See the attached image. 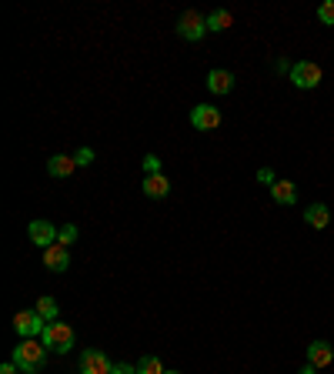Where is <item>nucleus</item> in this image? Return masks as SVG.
<instances>
[{
    "label": "nucleus",
    "mask_w": 334,
    "mask_h": 374,
    "mask_svg": "<svg viewBox=\"0 0 334 374\" xmlns=\"http://www.w3.org/2000/svg\"><path fill=\"white\" fill-rule=\"evenodd\" d=\"M44 357H47V348L40 344V341H33V338H24L20 344L14 348V361L20 371H27V374H37L40 368H44Z\"/></svg>",
    "instance_id": "nucleus-1"
},
{
    "label": "nucleus",
    "mask_w": 334,
    "mask_h": 374,
    "mask_svg": "<svg viewBox=\"0 0 334 374\" xmlns=\"http://www.w3.org/2000/svg\"><path fill=\"white\" fill-rule=\"evenodd\" d=\"M40 344L50 348V351H57V355H67L74 348V327L67 321H47L44 334H40Z\"/></svg>",
    "instance_id": "nucleus-2"
},
{
    "label": "nucleus",
    "mask_w": 334,
    "mask_h": 374,
    "mask_svg": "<svg viewBox=\"0 0 334 374\" xmlns=\"http://www.w3.org/2000/svg\"><path fill=\"white\" fill-rule=\"evenodd\" d=\"M177 34L184 40H200V37L207 34V17L198 14V10H184L181 20H177Z\"/></svg>",
    "instance_id": "nucleus-3"
},
{
    "label": "nucleus",
    "mask_w": 334,
    "mask_h": 374,
    "mask_svg": "<svg viewBox=\"0 0 334 374\" xmlns=\"http://www.w3.org/2000/svg\"><path fill=\"white\" fill-rule=\"evenodd\" d=\"M291 81H294V87H301V90H315V87L321 84V67H317L315 60H298V64L291 67Z\"/></svg>",
    "instance_id": "nucleus-4"
},
{
    "label": "nucleus",
    "mask_w": 334,
    "mask_h": 374,
    "mask_svg": "<svg viewBox=\"0 0 334 374\" xmlns=\"http://www.w3.org/2000/svg\"><path fill=\"white\" fill-rule=\"evenodd\" d=\"M44 318L37 314V311H17L14 314V331L20 338H37V334H44Z\"/></svg>",
    "instance_id": "nucleus-5"
},
{
    "label": "nucleus",
    "mask_w": 334,
    "mask_h": 374,
    "mask_svg": "<svg viewBox=\"0 0 334 374\" xmlns=\"http://www.w3.org/2000/svg\"><path fill=\"white\" fill-rule=\"evenodd\" d=\"M81 374H114V364L104 351H84L81 355Z\"/></svg>",
    "instance_id": "nucleus-6"
},
{
    "label": "nucleus",
    "mask_w": 334,
    "mask_h": 374,
    "mask_svg": "<svg viewBox=\"0 0 334 374\" xmlns=\"http://www.w3.org/2000/svg\"><path fill=\"white\" fill-rule=\"evenodd\" d=\"M27 234H31V241L37 244V247H44V251H47L50 244H57V238H61V231H57L50 221H31Z\"/></svg>",
    "instance_id": "nucleus-7"
},
{
    "label": "nucleus",
    "mask_w": 334,
    "mask_h": 374,
    "mask_svg": "<svg viewBox=\"0 0 334 374\" xmlns=\"http://www.w3.org/2000/svg\"><path fill=\"white\" fill-rule=\"evenodd\" d=\"M191 124H194L198 131H214V127H221V111L211 107V104H198V107L191 111Z\"/></svg>",
    "instance_id": "nucleus-8"
},
{
    "label": "nucleus",
    "mask_w": 334,
    "mask_h": 374,
    "mask_svg": "<svg viewBox=\"0 0 334 374\" xmlns=\"http://www.w3.org/2000/svg\"><path fill=\"white\" fill-rule=\"evenodd\" d=\"M44 268H50V271H67L70 268V251H67L64 244H50L47 251H44Z\"/></svg>",
    "instance_id": "nucleus-9"
},
{
    "label": "nucleus",
    "mask_w": 334,
    "mask_h": 374,
    "mask_svg": "<svg viewBox=\"0 0 334 374\" xmlns=\"http://www.w3.org/2000/svg\"><path fill=\"white\" fill-rule=\"evenodd\" d=\"M334 361V348L328 341H311L308 344V364H315V368H328Z\"/></svg>",
    "instance_id": "nucleus-10"
},
{
    "label": "nucleus",
    "mask_w": 334,
    "mask_h": 374,
    "mask_svg": "<svg viewBox=\"0 0 334 374\" xmlns=\"http://www.w3.org/2000/svg\"><path fill=\"white\" fill-rule=\"evenodd\" d=\"M207 90L217 94V97L231 94L234 90V74L231 70H211V74H207Z\"/></svg>",
    "instance_id": "nucleus-11"
},
{
    "label": "nucleus",
    "mask_w": 334,
    "mask_h": 374,
    "mask_svg": "<svg viewBox=\"0 0 334 374\" xmlns=\"http://www.w3.org/2000/svg\"><path fill=\"white\" fill-rule=\"evenodd\" d=\"M144 194H148L150 201H161L170 194V181H167L164 174H144Z\"/></svg>",
    "instance_id": "nucleus-12"
},
{
    "label": "nucleus",
    "mask_w": 334,
    "mask_h": 374,
    "mask_svg": "<svg viewBox=\"0 0 334 374\" xmlns=\"http://www.w3.org/2000/svg\"><path fill=\"white\" fill-rule=\"evenodd\" d=\"M304 224L308 227H315V231H324L328 224H331V211H328V204H311L308 211H304Z\"/></svg>",
    "instance_id": "nucleus-13"
},
{
    "label": "nucleus",
    "mask_w": 334,
    "mask_h": 374,
    "mask_svg": "<svg viewBox=\"0 0 334 374\" xmlns=\"http://www.w3.org/2000/svg\"><path fill=\"white\" fill-rule=\"evenodd\" d=\"M74 168H77V161L74 157H67V154H54L47 161V174L50 177H70L74 174Z\"/></svg>",
    "instance_id": "nucleus-14"
},
{
    "label": "nucleus",
    "mask_w": 334,
    "mask_h": 374,
    "mask_svg": "<svg viewBox=\"0 0 334 374\" xmlns=\"http://www.w3.org/2000/svg\"><path fill=\"white\" fill-rule=\"evenodd\" d=\"M271 197H274V204L291 207L294 201H298V187L291 184V181H278V184L271 187Z\"/></svg>",
    "instance_id": "nucleus-15"
},
{
    "label": "nucleus",
    "mask_w": 334,
    "mask_h": 374,
    "mask_svg": "<svg viewBox=\"0 0 334 374\" xmlns=\"http://www.w3.org/2000/svg\"><path fill=\"white\" fill-rule=\"evenodd\" d=\"M231 24H234V14H231V10H211V14H207V31H214V34L228 31Z\"/></svg>",
    "instance_id": "nucleus-16"
},
{
    "label": "nucleus",
    "mask_w": 334,
    "mask_h": 374,
    "mask_svg": "<svg viewBox=\"0 0 334 374\" xmlns=\"http://www.w3.org/2000/svg\"><path fill=\"white\" fill-rule=\"evenodd\" d=\"M33 311H37V314H40L44 321H57V314H61L57 301H54V298H47V294H44L40 301H37V307H33Z\"/></svg>",
    "instance_id": "nucleus-17"
},
{
    "label": "nucleus",
    "mask_w": 334,
    "mask_h": 374,
    "mask_svg": "<svg viewBox=\"0 0 334 374\" xmlns=\"http://www.w3.org/2000/svg\"><path fill=\"white\" fill-rule=\"evenodd\" d=\"M137 374H164V364H161V357L144 355L141 361H137Z\"/></svg>",
    "instance_id": "nucleus-18"
},
{
    "label": "nucleus",
    "mask_w": 334,
    "mask_h": 374,
    "mask_svg": "<svg viewBox=\"0 0 334 374\" xmlns=\"http://www.w3.org/2000/svg\"><path fill=\"white\" fill-rule=\"evenodd\" d=\"M317 20H321L324 27H334V0H324V3L317 7Z\"/></svg>",
    "instance_id": "nucleus-19"
},
{
    "label": "nucleus",
    "mask_w": 334,
    "mask_h": 374,
    "mask_svg": "<svg viewBox=\"0 0 334 374\" xmlns=\"http://www.w3.org/2000/svg\"><path fill=\"white\" fill-rule=\"evenodd\" d=\"M74 241H77V227H74V224H64V227H61V238H57V244L70 247Z\"/></svg>",
    "instance_id": "nucleus-20"
},
{
    "label": "nucleus",
    "mask_w": 334,
    "mask_h": 374,
    "mask_svg": "<svg viewBox=\"0 0 334 374\" xmlns=\"http://www.w3.org/2000/svg\"><path fill=\"white\" fill-rule=\"evenodd\" d=\"M144 170H148V174H161V157H157V154H148V157H144Z\"/></svg>",
    "instance_id": "nucleus-21"
},
{
    "label": "nucleus",
    "mask_w": 334,
    "mask_h": 374,
    "mask_svg": "<svg viewBox=\"0 0 334 374\" xmlns=\"http://www.w3.org/2000/svg\"><path fill=\"white\" fill-rule=\"evenodd\" d=\"M74 161H77V168H87V164L94 161V151H90V147H84V151L74 154Z\"/></svg>",
    "instance_id": "nucleus-22"
},
{
    "label": "nucleus",
    "mask_w": 334,
    "mask_h": 374,
    "mask_svg": "<svg viewBox=\"0 0 334 374\" xmlns=\"http://www.w3.org/2000/svg\"><path fill=\"white\" fill-rule=\"evenodd\" d=\"M257 181H261V184H267V187L278 184V177H274V170H271V168H261V170H257Z\"/></svg>",
    "instance_id": "nucleus-23"
},
{
    "label": "nucleus",
    "mask_w": 334,
    "mask_h": 374,
    "mask_svg": "<svg viewBox=\"0 0 334 374\" xmlns=\"http://www.w3.org/2000/svg\"><path fill=\"white\" fill-rule=\"evenodd\" d=\"M114 374H137L134 364H114Z\"/></svg>",
    "instance_id": "nucleus-24"
},
{
    "label": "nucleus",
    "mask_w": 334,
    "mask_h": 374,
    "mask_svg": "<svg viewBox=\"0 0 334 374\" xmlns=\"http://www.w3.org/2000/svg\"><path fill=\"white\" fill-rule=\"evenodd\" d=\"M0 374H20V368L10 361V364H3V368H0Z\"/></svg>",
    "instance_id": "nucleus-25"
},
{
    "label": "nucleus",
    "mask_w": 334,
    "mask_h": 374,
    "mask_svg": "<svg viewBox=\"0 0 334 374\" xmlns=\"http://www.w3.org/2000/svg\"><path fill=\"white\" fill-rule=\"evenodd\" d=\"M315 371H317L315 364H304V368H301V371H298V374H315Z\"/></svg>",
    "instance_id": "nucleus-26"
},
{
    "label": "nucleus",
    "mask_w": 334,
    "mask_h": 374,
    "mask_svg": "<svg viewBox=\"0 0 334 374\" xmlns=\"http://www.w3.org/2000/svg\"><path fill=\"white\" fill-rule=\"evenodd\" d=\"M164 374H181V371H164Z\"/></svg>",
    "instance_id": "nucleus-27"
}]
</instances>
